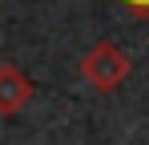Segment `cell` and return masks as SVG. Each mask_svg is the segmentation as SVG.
Masks as SVG:
<instances>
[{
	"label": "cell",
	"instance_id": "1",
	"mask_svg": "<svg viewBox=\"0 0 149 145\" xmlns=\"http://www.w3.org/2000/svg\"><path fill=\"white\" fill-rule=\"evenodd\" d=\"M129 69H133V61H129L125 48H117L113 40L93 45L85 52V61H81V77H85L93 89H101V93H113L117 85H125Z\"/></svg>",
	"mask_w": 149,
	"mask_h": 145
},
{
	"label": "cell",
	"instance_id": "2",
	"mask_svg": "<svg viewBox=\"0 0 149 145\" xmlns=\"http://www.w3.org/2000/svg\"><path fill=\"white\" fill-rule=\"evenodd\" d=\"M28 101H32V81L16 65H0V117L20 113Z\"/></svg>",
	"mask_w": 149,
	"mask_h": 145
},
{
	"label": "cell",
	"instance_id": "3",
	"mask_svg": "<svg viewBox=\"0 0 149 145\" xmlns=\"http://www.w3.org/2000/svg\"><path fill=\"white\" fill-rule=\"evenodd\" d=\"M133 4H137V8H149V0H133Z\"/></svg>",
	"mask_w": 149,
	"mask_h": 145
}]
</instances>
